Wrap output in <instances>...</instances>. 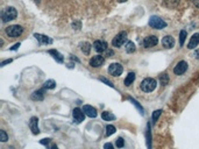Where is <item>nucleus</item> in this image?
I'll return each mask as SVG.
<instances>
[{
    "label": "nucleus",
    "instance_id": "obj_1",
    "mask_svg": "<svg viewBox=\"0 0 199 149\" xmlns=\"http://www.w3.org/2000/svg\"><path fill=\"white\" fill-rule=\"evenodd\" d=\"M156 85H157V81L154 78L148 77V78H145L141 83V90L145 92H153L156 89Z\"/></svg>",
    "mask_w": 199,
    "mask_h": 149
},
{
    "label": "nucleus",
    "instance_id": "obj_2",
    "mask_svg": "<svg viewBox=\"0 0 199 149\" xmlns=\"http://www.w3.org/2000/svg\"><path fill=\"white\" fill-rule=\"evenodd\" d=\"M16 16H18V12L14 7H7L1 13V19L4 22H8L11 20H14Z\"/></svg>",
    "mask_w": 199,
    "mask_h": 149
},
{
    "label": "nucleus",
    "instance_id": "obj_3",
    "mask_svg": "<svg viewBox=\"0 0 199 149\" xmlns=\"http://www.w3.org/2000/svg\"><path fill=\"white\" fill-rule=\"evenodd\" d=\"M5 32H6L7 36H10V37H18L23 33V28L19 25H13V26L6 28Z\"/></svg>",
    "mask_w": 199,
    "mask_h": 149
},
{
    "label": "nucleus",
    "instance_id": "obj_4",
    "mask_svg": "<svg viewBox=\"0 0 199 149\" xmlns=\"http://www.w3.org/2000/svg\"><path fill=\"white\" fill-rule=\"evenodd\" d=\"M149 26L154 29H163L167 27V22L159 19V16H151L149 19Z\"/></svg>",
    "mask_w": 199,
    "mask_h": 149
},
{
    "label": "nucleus",
    "instance_id": "obj_5",
    "mask_svg": "<svg viewBox=\"0 0 199 149\" xmlns=\"http://www.w3.org/2000/svg\"><path fill=\"white\" fill-rule=\"evenodd\" d=\"M126 41H127V33H126V32H121V33H119V34L113 39L112 46H113V47H117V48H120Z\"/></svg>",
    "mask_w": 199,
    "mask_h": 149
},
{
    "label": "nucleus",
    "instance_id": "obj_6",
    "mask_svg": "<svg viewBox=\"0 0 199 149\" xmlns=\"http://www.w3.org/2000/svg\"><path fill=\"white\" fill-rule=\"evenodd\" d=\"M122 71H123V68H122V65L119 64V63H112V64H109V67H108V72H109V75H112V76H114V77L120 76V75L122 73Z\"/></svg>",
    "mask_w": 199,
    "mask_h": 149
},
{
    "label": "nucleus",
    "instance_id": "obj_7",
    "mask_svg": "<svg viewBox=\"0 0 199 149\" xmlns=\"http://www.w3.org/2000/svg\"><path fill=\"white\" fill-rule=\"evenodd\" d=\"M187 63H186L185 61H181L179 63H177V65L173 68V73L176 75V76H182L184 72H185L186 70H187Z\"/></svg>",
    "mask_w": 199,
    "mask_h": 149
},
{
    "label": "nucleus",
    "instance_id": "obj_8",
    "mask_svg": "<svg viewBox=\"0 0 199 149\" xmlns=\"http://www.w3.org/2000/svg\"><path fill=\"white\" fill-rule=\"evenodd\" d=\"M104 62H105V58L103 56H100V55H97V56H93L92 58L90 59V65L93 67V68H99V67H101L104 64Z\"/></svg>",
    "mask_w": 199,
    "mask_h": 149
},
{
    "label": "nucleus",
    "instance_id": "obj_9",
    "mask_svg": "<svg viewBox=\"0 0 199 149\" xmlns=\"http://www.w3.org/2000/svg\"><path fill=\"white\" fill-rule=\"evenodd\" d=\"M159 43V39L155 36V35H150V36H147L143 40V46L146 48H151V47H155L156 44Z\"/></svg>",
    "mask_w": 199,
    "mask_h": 149
},
{
    "label": "nucleus",
    "instance_id": "obj_10",
    "mask_svg": "<svg viewBox=\"0 0 199 149\" xmlns=\"http://www.w3.org/2000/svg\"><path fill=\"white\" fill-rule=\"evenodd\" d=\"M72 117H73V120H75L76 123H80L82 121H84L85 113L80 109H75L72 111Z\"/></svg>",
    "mask_w": 199,
    "mask_h": 149
},
{
    "label": "nucleus",
    "instance_id": "obj_11",
    "mask_svg": "<svg viewBox=\"0 0 199 149\" xmlns=\"http://www.w3.org/2000/svg\"><path fill=\"white\" fill-rule=\"evenodd\" d=\"M29 128L33 132V134H39L40 129H39V119L36 117H32L29 120Z\"/></svg>",
    "mask_w": 199,
    "mask_h": 149
},
{
    "label": "nucleus",
    "instance_id": "obj_12",
    "mask_svg": "<svg viewBox=\"0 0 199 149\" xmlns=\"http://www.w3.org/2000/svg\"><path fill=\"white\" fill-rule=\"evenodd\" d=\"M93 48H94V50L98 51V53H104V51L107 50V43L105 41L97 40L93 43Z\"/></svg>",
    "mask_w": 199,
    "mask_h": 149
},
{
    "label": "nucleus",
    "instance_id": "obj_13",
    "mask_svg": "<svg viewBox=\"0 0 199 149\" xmlns=\"http://www.w3.org/2000/svg\"><path fill=\"white\" fill-rule=\"evenodd\" d=\"M162 44H163L164 48L170 49V48H173V46H175V40H173V36H170V35H165V36L163 37V40H162Z\"/></svg>",
    "mask_w": 199,
    "mask_h": 149
},
{
    "label": "nucleus",
    "instance_id": "obj_14",
    "mask_svg": "<svg viewBox=\"0 0 199 149\" xmlns=\"http://www.w3.org/2000/svg\"><path fill=\"white\" fill-rule=\"evenodd\" d=\"M199 44V33H196L192 35V37L190 39V42L187 43V48L189 49H195Z\"/></svg>",
    "mask_w": 199,
    "mask_h": 149
},
{
    "label": "nucleus",
    "instance_id": "obj_15",
    "mask_svg": "<svg viewBox=\"0 0 199 149\" xmlns=\"http://www.w3.org/2000/svg\"><path fill=\"white\" fill-rule=\"evenodd\" d=\"M83 111H84L85 115H87L90 118H95L97 117V109H93L92 106H90V105H84Z\"/></svg>",
    "mask_w": 199,
    "mask_h": 149
},
{
    "label": "nucleus",
    "instance_id": "obj_16",
    "mask_svg": "<svg viewBox=\"0 0 199 149\" xmlns=\"http://www.w3.org/2000/svg\"><path fill=\"white\" fill-rule=\"evenodd\" d=\"M35 37H36V40L40 42L41 44H50L53 41L50 40L48 36H46V35H41V34H35L34 35Z\"/></svg>",
    "mask_w": 199,
    "mask_h": 149
},
{
    "label": "nucleus",
    "instance_id": "obj_17",
    "mask_svg": "<svg viewBox=\"0 0 199 149\" xmlns=\"http://www.w3.org/2000/svg\"><path fill=\"white\" fill-rule=\"evenodd\" d=\"M181 0H163V5L168 8H176L179 5Z\"/></svg>",
    "mask_w": 199,
    "mask_h": 149
},
{
    "label": "nucleus",
    "instance_id": "obj_18",
    "mask_svg": "<svg viewBox=\"0 0 199 149\" xmlns=\"http://www.w3.org/2000/svg\"><path fill=\"white\" fill-rule=\"evenodd\" d=\"M80 46V50L84 53L85 55H89L90 51H91V44L89 42H82L79 44Z\"/></svg>",
    "mask_w": 199,
    "mask_h": 149
},
{
    "label": "nucleus",
    "instance_id": "obj_19",
    "mask_svg": "<svg viewBox=\"0 0 199 149\" xmlns=\"http://www.w3.org/2000/svg\"><path fill=\"white\" fill-rule=\"evenodd\" d=\"M49 54L53 55V57L58 62V63H62L63 61H64V57L62 56V55L59 54L57 50H54V49H51V50H49Z\"/></svg>",
    "mask_w": 199,
    "mask_h": 149
},
{
    "label": "nucleus",
    "instance_id": "obj_20",
    "mask_svg": "<svg viewBox=\"0 0 199 149\" xmlns=\"http://www.w3.org/2000/svg\"><path fill=\"white\" fill-rule=\"evenodd\" d=\"M101 118L105 120V121H112V120H115V115L112 114V112H103L101 114Z\"/></svg>",
    "mask_w": 199,
    "mask_h": 149
},
{
    "label": "nucleus",
    "instance_id": "obj_21",
    "mask_svg": "<svg viewBox=\"0 0 199 149\" xmlns=\"http://www.w3.org/2000/svg\"><path fill=\"white\" fill-rule=\"evenodd\" d=\"M135 81V73L134 72H129L125 79V85L126 86H129L131 84H133V81Z\"/></svg>",
    "mask_w": 199,
    "mask_h": 149
},
{
    "label": "nucleus",
    "instance_id": "obj_22",
    "mask_svg": "<svg viewBox=\"0 0 199 149\" xmlns=\"http://www.w3.org/2000/svg\"><path fill=\"white\" fill-rule=\"evenodd\" d=\"M43 91H44V90L35 91V92L33 93V95H32V99H33V100H42V99H43V95H44Z\"/></svg>",
    "mask_w": 199,
    "mask_h": 149
},
{
    "label": "nucleus",
    "instance_id": "obj_23",
    "mask_svg": "<svg viewBox=\"0 0 199 149\" xmlns=\"http://www.w3.org/2000/svg\"><path fill=\"white\" fill-rule=\"evenodd\" d=\"M55 87H56V81L54 79H49L44 83V89H47V90H53Z\"/></svg>",
    "mask_w": 199,
    "mask_h": 149
},
{
    "label": "nucleus",
    "instance_id": "obj_24",
    "mask_svg": "<svg viewBox=\"0 0 199 149\" xmlns=\"http://www.w3.org/2000/svg\"><path fill=\"white\" fill-rule=\"evenodd\" d=\"M147 146H148V149H151V135H150V123L147 125Z\"/></svg>",
    "mask_w": 199,
    "mask_h": 149
},
{
    "label": "nucleus",
    "instance_id": "obj_25",
    "mask_svg": "<svg viewBox=\"0 0 199 149\" xmlns=\"http://www.w3.org/2000/svg\"><path fill=\"white\" fill-rule=\"evenodd\" d=\"M126 51L128 53V54H132L135 51V44L133 43L132 41H128L127 43H126Z\"/></svg>",
    "mask_w": 199,
    "mask_h": 149
},
{
    "label": "nucleus",
    "instance_id": "obj_26",
    "mask_svg": "<svg viewBox=\"0 0 199 149\" xmlns=\"http://www.w3.org/2000/svg\"><path fill=\"white\" fill-rule=\"evenodd\" d=\"M159 81H161L162 85H167V84L169 83V76H168L167 73L161 75V76H159Z\"/></svg>",
    "mask_w": 199,
    "mask_h": 149
},
{
    "label": "nucleus",
    "instance_id": "obj_27",
    "mask_svg": "<svg viewBox=\"0 0 199 149\" xmlns=\"http://www.w3.org/2000/svg\"><path fill=\"white\" fill-rule=\"evenodd\" d=\"M185 39H186V30H181V33H179V46L181 47L184 44Z\"/></svg>",
    "mask_w": 199,
    "mask_h": 149
},
{
    "label": "nucleus",
    "instance_id": "obj_28",
    "mask_svg": "<svg viewBox=\"0 0 199 149\" xmlns=\"http://www.w3.org/2000/svg\"><path fill=\"white\" fill-rule=\"evenodd\" d=\"M114 133H115V127L112 126V125H108L106 127V136L112 135V134H114Z\"/></svg>",
    "mask_w": 199,
    "mask_h": 149
},
{
    "label": "nucleus",
    "instance_id": "obj_29",
    "mask_svg": "<svg viewBox=\"0 0 199 149\" xmlns=\"http://www.w3.org/2000/svg\"><path fill=\"white\" fill-rule=\"evenodd\" d=\"M161 113H162V109H157V111H155V112L153 113V122L157 121V119L159 118Z\"/></svg>",
    "mask_w": 199,
    "mask_h": 149
},
{
    "label": "nucleus",
    "instance_id": "obj_30",
    "mask_svg": "<svg viewBox=\"0 0 199 149\" xmlns=\"http://www.w3.org/2000/svg\"><path fill=\"white\" fill-rule=\"evenodd\" d=\"M125 146V140L122 137H118L117 139V147L118 148H122Z\"/></svg>",
    "mask_w": 199,
    "mask_h": 149
},
{
    "label": "nucleus",
    "instance_id": "obj_31",
    "mask_svg": "<svg viewBox=\"0 0 199 149\" xmlns=\"http://www.w3.org/2000/svg\"><path fill=\"white\" fill-rule=\"evenodd\" d=\"M0 135H1V141H2V142H6V141L8 140V136H7L5 131H0Z\"/></svg>",
    "mask_w": 199,
    "mask_h": 149
},
{
    "label": "nucleus",
    "instance_id": "obj_32",
    "mask_svg": "<svg viewBox=\"0 0 199 149\" xmlns=\"http://www.w3.org/2000/svg\"><path fill=\"white\" fill-rule=\"evenodd\" d=\"M131 101H132L133 104H134V105H135V106H136V107H137V109H140V111H141V113H142V114H143V109H142V107H141V106H140V105H139V104H137V101H135V100H134V99H133V98H131Z\"/></svg>",
    "mask_w": 199,
    "mask_h": 149
},
{
    "label": "nucleus",
    "instance_id": "obj_33",
    "mask_svg": "<svg viewBox=\"0 0 199 149\" xmlns=\"http://www.w3.org/2000/svg\"><path fill=\"white\" fill-rule=\"evenodd\" d=\"M99 81H104V83H106L108 86H112V87H114V85H113V84H112V83H111L109 81H107L106 78H99Z\"/></svg>",
    "mask_w": 199,
    "mask_h": 149
},
{
    "label": "nucleus",
    "instance_id": "obj_34",
    "mask_svg": "<svg viewBox=\"0 0 199 149\" xmlns=\"http://www.w3.org/2000/svg\"><path fill=\"white\" fill-rule=\"evenodd\" d=\"M50 142H51V139H43V140L41 141V143H42V145H44V146L49 145Z\"/></svg>",
    "mask_w": 199,
    "mask_h": 149
},
{
    "label": "nucleus",
    "instance_id": "obj_35",
    "mask_svg": "<svg viewBox=\"0 0 199 149\" xmlns=\"http://www.w3.org/2000/svg\"><path fill=\"white\" fill-rule=\"evenodd\" d=\"M104 149H114V147H113V145H112V143L107 142V143L104 145Z\"/></svg>",
    "mask_w": 199,
    "mask_h": 149
},
{
    "label": "nucleus",
    "instance_id": "obj_36",
    "mask_svg": "<svg viewBox=\"0 0 199 149\" xmlns=\"http://www.w3.org/2000/svg\"><path fill=\"white\" fill-rule=\"evenodd\" d=\"M80 26H82L80 22H73V23H72V27H73V29H76V30H78L80 28Z\"/></svg>",
    "mask_w": 199,
    "mask_h": 149
},
{
    "label": "nucleus",
    "instance_id": "obj_37",
    "mask_svg": "<svg viewBox=\"0 0 199 149\" xmlns=\"http://www.w3.org/2000/svg\"><path fill=\"white\" fill-rule=\"evenodd\" d=\"M13 59L12 58H10V59H6V61H4V62H1V67H4V65H6V64H8V63H11Z\"/></svg>",
    "mask_w": 199,
    "mask_h": 149
},
{
    "label": "nucleus",
    "instance_id": "obj_38",
    "mask_svg": "<svg viewBox=\"0 0 199 149\" xmlns=\"http://www.w3.org/2000/svg\"><path fill=\"white\" fill-rule=\"evenodd\" d=\"M47 147H48L49 149H58L57 148V146H56V145H54V143H51V142H50L49 145H47Z\"/></svg>",
    "mask_w": 199,
    "mask_h": 149
},
{
    "label": "nucleus",
    "instance_id": "obj_39",
    "mask_svg": "<svg viewBox=\"0 0 199 149\" xmlns=\"http://www.w3.org/2000/svg\"><path fill=\"white\" fill-rule=\"evenodd\" d=\"M193 56H195L196 58H198V59H199V49H196V50H195V53H193Z\"/></svg>",
    "mask_w": 199,
    "mask_h": 149
},
{
    "label": "nucleus",
    "instance_id": "obj_40",
    "mask_svg": "<svg viewBox=\"0 0 199 149\" xmlns=\"http://www.w3.org/2000/svg\"><path fill=\"white\" fill-rule=\"evenodd\" d=\"M192 1V4L196 6V7H198L199 8V0H191Z\"/></svg>",
    "mask_w": 199,
    "mask_h": 149
},
{
    "label": "nucleus",
    "instance_id": "obj_41",
    "mask_svg": "<svg viewBox=\"0 0 199 149\" xmlns=\"http://www.w3.org/2000/svg\"><path fill=\"white\" fill-rule=\"evenodd\" d=\"M113 54H114V53H113V50H109V49H107L106 50L107 56H113Z\"/></svg>",
    "mask_w": 199,
    "mask_h": 149
},
{
    "label": "nucleus",
    "instance_id": "obj_42",
    "mask_svg": "<svg viewBox=\"0 0 199 149\" xmlns=\"http://www.w3.org/2000/svg\"><path fill=\"white\" fill-rule=\"evenodd\" d=\"M19 47H20V43H16V44L14 46L13 48H11V50H16V49H18Z\"/></svg>",
    "mask_w": 199,
    "mask_h": 149
},
{
    "label": "nucleus",
    "instance_id": "obj_43",
    "mask_svg": "<svg viewBox=\"0 0 199 149\" xmlns=\"http://www.w3.org/2000/svg\"><path fill=\"white\" fill-rule=\"evenodd\" d=\"M118 1H119V2H126L127 0H118Z\"/></svg>",
    "mask_w": 199,
    "mask_h": 149
}]
</instances>
